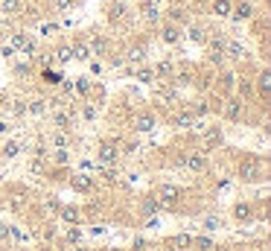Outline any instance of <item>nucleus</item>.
I'll return each instance as SVG.
<instances>
[{
  "label": "nucleus",
  "mask_w": 271,
  "mask_h": 251,
  "mask_svg": "<svg viewBox=\"0 0 271 251\" xmlns=\"http://www.w3.org/2000/svg\"><path fill=\"white\" fill-rule=\"evenodd\" d=\"M190 41H196V44H204V41H207V35H204L202 27H190Z\"/></svg>",
  "instance_id": "nucleus-29"
},
{
  "label": "nucleus",
  "mask_w": 271,
  "mask_h": 251,
  "mask_svg": "<svg viewBox=\"0 0 271 251\" xmlns=\"http://www.w3.org/2000/svg\"><path fill=\"white\" fill-rule=\"evenodd\" d=\"M172 245H181V248H186V245H192V236H190V234H178L175 239H172Z\"/></svg>",
  "instance_id": "nucleus-35"
},
{
  "label": "nucleus",
  "mask_w": 271,
  "mask_h": 251,
  "mask_svg": "<svg viewBox=\"0 0 271 251\" xmlns=\"http://www.w3.org/2000/svg\"><path fill=\"white\" fill-rule=\"evenodd\" d=\"M175 85H190V73H181V76L175 79Z\"/></svg>",
  "instance_id": "nucleus-45"
},
{
  "label": "nucleus",
  "mask_w": 271,
  "mask_h": 251,
  "mask_svg": "<svg viewBox=\"0 0 271 251\" xmlns=\"http://www.w3.org/2000/svg\"><path fill=\"white\" fill-rule=\"evenodd\" d=\"M268 88H271V76H268V70H262L260 73V94L268 97Z\"/></svg>",
  "instance_id": "nucleus-28"
},
{
  "label": "nucleus",
  "mask_w": 271,
  "mask_h": 251,
  "mask_svg": "<svg viewBox=\"0 0 271 251\" xmlns=\"http://www.w3.org/2000/svg\"><path fill=\"white\" fill-rule=\"evenodd\" d=\"M12 47H15V50H24L26 56H32L35 53V38H30V35H24V33H15L12 35Z\"/></svg>",
  "instance_id": "nucleus-5"
},
{
  "label": "nucleus",
  "mask_w": 271,
  "mask_h": 251,
  "mask_svg": "<svg viewBox=\"0 0 271 251\" xmlns=\"http://www.w3.org/2000/svg\"><path fill=\"white\" fill-rule=\"evenodd\" d=\"M15 73H30V65H26V62H24V65H18Z\"/></svg>",
  "instance_id": "nucleus-46"
},
{
  "label": "nucleus",
  "mask_w": 271,
  "mask_h": 251,
  "mask_svg": "<svg viewBox=\"0 0 271 251\" xmlns=\"http://www.w3.org/2000/svg\"><path fill=\"white\" fill-rule=\"evenodd\" d=\"M219 143H222L219 129H210V134H204V146H219Z\"/></svg>",
  "instance_id": "nucleus-27"
},
{
  "label": "nucleus",
  "mask_w": 271,
  "mask_h": 251,
  "mask_svg": "<svg viewBox=\"0 0 271 251\" xmlns=\"http://www.w3.org/2000/svg\"><path fill=\"white\" fill-rule=\"evenodd\" d=\"M9 111H12L15 117H20V114H26V102H24V100H12V102H9Z\"/></svg>",
  "instance_id": "nucleus-30"
},
{
  "label": "nucleus",
  "mask_w": 271,
  "mask_h": 251,
  "mask_svg": "<svg viewBox=\"0 0 271 251\" xmlns=\"http://www.w3.org/2000/svg\"><path fill=\"white\" fill-rule=\"evenodd\" d=\"M143 59H146V50H143V47H134V50L128 53L126 62H132V65H143Z\"/></svg>",
  "instance_id": "nucleus-26"
},
{
  "label": "nucleus",
  "mask_w": 271,
  "mask_h": 251,
  "mask_svg": "<svg viewBox=\"0 0 271 251\" xmlns=\"http://www.w3.org/2000/svg\"><path fill=\"white\" fill-rule=\"evenodd\" d=\"M175 123H178V126H190V123H192V111H181V114L175 117Z\"/></svg>",
  "instance_id": "nucleus-37"
},
{
  "label": "nucleus",
  "mask_w": 271,
  "mask_h": 251,
  "mask_svg": "<svg viewBox=\"0 0 271 251\" xmlns=\"http://www.w3.org/2000/svg\"><path fill=\"white\" fill-rule=\"evenodd\" d=\"M158 210H160V201L158 199H152V196L143 199V204H140V213H143V216H158Z\"/></svg>",
  "instance_id": "nucleus-11"
},
{
  "label": "nucleus",
  "mask_w": 271,
  "mask_h": 251,
  "mask_svg": "<svg viewBox=\"0 0 271 251\" xmlns=\"http://www.w3.org/2000/svg\"><path fill=\"white\" fill-rule=\"evenodd\" d=\"M26 111H32V114H44V111H47V102H44V100H35L32 105H26Z\"/></svg>",
  "instance_id": "nucleus-34"
},
{
  "label": "nucleus",
  "mask_w": 271,
  "mask_h": 251,
  "mask_svg": "<svg viewBox=\"0 0 271 251\" xmlns=\"http://www.w3.org/2000/svg\"><path fill=\"white\" fill-rule=\"evenodd\" d=\"M70 251H88V248H70Z\"/></svg>",
  "instance_id": "nucleus-47"
},
{
  "label": "nucleus",
  "mask_w": 271,
  "mask_h": 251,
  "mask_svg": "<svg viewBox=\"0 0 271 251\" xmlns=\"http://www.w3.org/2000/svg\"><path fill=\"white\" fill-rule=\"evenodd\" d=\"M230 15L236 18V21H248V18L254 15V6L251 3H239L236 9H230Z\"/></svg>",
  "instance_id": "nucleus-14"
},
{
  "label": "nucleus",
  "mask_w": 271,
  "mask_h": 251,
  "mask_svg": "<svg viewBox=\"0 0 271 251\" xmlns=\"http://www.w3.org/2000/svg\"><path fill=\"white\" fill-rule=\"evenodd\" d=\"M160 38H164L166 44H178V41H181V33H178V30H175L172 24H166V27L160 30Z\"/></svg>",
  "instance_id": "nucleus-18"
},
{
  "label": "nucleus",
  "mask_w": 271,
  "mask_h": 251,
  "mask_svg": "<svg viewBox=\"0 0 271 251\" xmlns=\"http://www.w3.org/2000/svg\"><path fill=\"white\" fill-rule=\"evenodd\" d=\"M256 175H260V161L256 158H245L239 164V178L242 181H256Z\"/></svg>",
  "instance_id": "nucleus-2"
},
{
  "label": "nucleus",
  "mask_w": 271,
  "mask_h": 251,
  "mask_svg": "<svg viewBox=\"0 0 271 251\" xmlns=\"http://www.w3.org/2000/svg\"><path fill=\"white\" fill-rule=\"evenodd\" d=\"M207 59H210V65L219 67L224 62V50H222V38H213L210 41V47H207Z\"/></svg>",
  "instance_id": "nucleus-6"
},
{
  "label": "nucleus",
  "mask_w": 271,
  "mask_h": 251,
  "mask_svg": "<svg viewBox=\"0 0 271 251\" xmlns=\"http://www.w3.org/2000/svg\"><path fill=\"white\" fill-rule=\"evenodd\" d=\"M140 12H143V18H146V21H152V24L160 18L158 6H154V3H149V0H143V3H140Z\"/></svg>",
  "instance_id": "nucleus-16"
},
{
  "label": "nucleus",
  "mask_w": 271,
  "mask_h": 251,
  "mask_svg": "<svg viewBox=\"0 0 271 251\" xmlns=\"http://www.w3.org/2000/svg\"><path fill=\"white\" fill-rule=\"evenodd\" d=\"M56 6H58L62 12H68L70 6H73V0H56Z\"/></svg>",
  "instance_id": "nucleus-44"
},
{
  "label": "nucleus",
  "mask_w": 271,
  "mask_h": 251,
  "mask_svg": "<svg viewBox=\"0 0 271 251\" xmlns=\"http://www.w3.org/2000/svg\"><path fill=\"white\" fill-rule=\"evenodd\" d=\"M52 59H56V65H70V62H73L70 44H58V47H56V53H52Z\"/></svg>",
  "instance_id": "nucleus-10"
},
{
  "label": "nucleus",
  "mask_w": 271,
  "mask_h": 251,
  "mask_svg": "<svg viewBox=\"0 0 271 251\" xmlns=\"http://www.w3.org/2000/svg\"><path fill=\"white\" fill-rule=\"evenodd\" d=\"M117 158H120V149H117V143H111V140H102V146H100V161L102 164H117Z\"/></svg>",
  "instance_id": "nucleus-3"
},
{
  "label": "nucleus",
  "mask_w": 271,
  "mask_h": 251,
  "mask_svg": "<svg viewBox=\"0 0 271 251\" xmlns=\"http://www.w3.org/2000/svg\"><path fill=\"white\" fill-rule=\"evenodd\" d=\"M134 129H137V132H152V129H154V117H152V114H140L137 123H134Z\"/></svg>",
  "instance_id": "nucleus-19"
},
{
  "label": "nucleus",
  "mask_w": 271,
  "mask_h": 251,
  "mask_svg": "<svg viewBox=\"0 0 271 251\" xmlns=\"http://www.w3.org/2000/svg\"><path fill=\"white\" fill-rule=\"evenodd\" d=\"M222 50H224V59H234L236 62L242 56V44L239 41H230V38H222Z\"/></svg>",
  "instance_id": "nucleus-8"
},
{
  "label": "nucleus",
  "mask_w": 271,
  "mask_h": 251,
  "mask_svg": "<svg viewBox=\"0 0 271 251\" xmlns=\"http://www.w3.org/2000/svg\"><path fill=\"white\" fill-rule=\"evenodd\" d=\"M20 9H24V3H20V0H0V12H3V15H18V12H20Z\"/></svg>",
  "instance_id": "nucleus-12"
},
{
  "label": "nucleus",
  "mask_w": 271,
  "mask_h": 251,
  "mask_svg": "<svg viewBox=\"0 0 271 251\" xmlns=\"http://www.w3.org/2000/svg\"><path fill=\"white\" fill-rule=\"evenodd\" d=\"M158 97L164 102H175V88L172 85H164V88H158Z\"/></svg>",
  "instance_id": "nucleus-25"
},
{
  "label": "nucleus",
  "mask_w": 271,
  "mask_h": 251,
  "mask_svg": "<svg viewBox=\"0 0 271 251\" xmlns=\"http://www.w3.org/2000/svg\"><path fill=\"white\" fill-rule=\"evenodd\" d=\"M70 53H73V62H90V47L85 44V38L70 44Z\"/></svg>",
  "instance_id": "nucleus-7"
},
{
  "label": "nucleus",
  "mask_w": 271,
  "mask_h": 251,
  "mask_svg": "<svg viewBox=\"0 0 271 251\" xmlns=\"http://www.w3.org/2000/svg\"><path fill=\"white\" fill-rule=\"evenodd\" d=\"M222 88H224V91L234 88V73H224V76H222Z\"/></svg>",
  "instance_id": "nucleus-41"
},
{
  "label": "nucleus",
  "mask_w": 271,
  "mask_h": 251,
  "mask_svg": "<svg viewBox=\"0 0 271 251\" xmlns=\"http://www.w3.org/2000/svg\"><path fill=\"white\" fill-rule=\"evenodd\" d=\"M102 181H105V184H114V181H117V169H105V172H102Z\"/></svg>",
  "instance_id": "nucleus-40"
},
{
  "label": "nucleus",
  "mask_w": 271,
  "mask_h": 251,
  "mask_svg": "<svg viewBox=\"0 0 271 251\" xmlns=\"http://www.w3.org/2000/svg\"><path fill=\"white\" fill-rule=\"evenodd\" d=\"M251 216H254V207H251L248 201H236V204H234V219H239V222H248Z\"/></svg>",
  "instance_id": "nucleus-9"
},
{
  "label": "nucleus",
  "mask_w": 271,
  "mask_h": 251,
  "mask_svg": "<svg viewBox=\"0 0 271 251\" xmlns=\"http://www.w3.org/2000/svg\"><path fill=\"white\" fill-rule=\"evenodd\" d=\"M58 213H62V219L70 222V225H76V222H79V210H76V207H58Z\"/></svg>",
  "instance_id": "nucleus-22"
},
{
  "label": "nucleus",
  "mask_w": 271,
  "mask_h": 251,
  "mask_svg": "<svg viewBox=\"0 0 271 251\" xmlns=\"http://www.w3.org/2000/svg\"><path fill=\"white\" fill-rule=\"evenodd\" d=\"M160 199H164V201H178V199H181V190L172 187V184H164V187H160Z\"/></svg>",
  "instance_id": "nucleus-21"
},
{
  "label": "nucleus",
  "mask_w": 271,
  "mask_h": 251,
  "mask_svg": "<svg viewBox=\"0 0 271 251\" xmlns=\"http://www.w3.org/2000/svg\"><path fill=\"white\" fill-rule=\"evenodd\" d=\"M181 167L192 169V172H204L207 169V155L204 152H190L186 158H181Z\"/></svg>",
  "instance_id": "nucleus-1"
},
{
  "label": "nucleus",
  "mask_w": 271,
  "mask_h": 251,
  "mask_svg": "<svg viewBox=\"0 0 271 251\" xmlns=\"http://www.w3.org/2000/svg\"><path fill=\"white\" fill-rule=\"evenodd\" d=\"M166 251H175V248H166Z\"/></svg>",
  "instance_id": "nucleus-48"
},
{
  "label": "nucleus",
  "mask_w": 271,
  "mask_h": 251,
  "mask_svg": "<svg viewBox=\"0 0 271 251\" xmlns=\"http://www.w3.org/2000/svg\"><path fill=\"white\" fill-rule=\"evenodd\" d=\"M90 187H94V178H90V175H76V178H73V190H79V193H88Z\"/></svg>",
  "instance_id": "nucleus-20"
},
{
  "label": "nucleus",
  "mask_w": 271,
  "mask_h": 251,
  "mask_svg": "<svg viewBox=\"0 0 271 251\" xmlns=\"http://www.w3.org/2000/svg\"><path fill=\"white\" fill-rule=\"evenodd\" d=\"M18 152H20V143H6V146H3V155H6V158H15Z\"/></svg>",
  "instance_id": "nucleus-36"
},
{
  "label": "nucleus",
  "mask_w": 271,
  "mask_h": 251,
  "mask_svg": "<svg viewBox=\"0 0 271 251\" xmlns=\"http://www.w3.org/2000/svg\"><path fill=\"white\" fill-rule=\"evenodd\" d=\"M52 161H56L58 167H68V164H70V152H68V146H64V149H56Z\"/></svg>",
  "instance_id": "nucleus-24"
},
{
  "label": "nucleus",
  "mask_w": 271,
  "mask_h": 251,
  "mask_svg": "<svg viewBox=\"0 0 271 251\" xmlns=\"http://www.w3.org/2000/svg\"><path fill=\"white\" fill-rule=\"evenodd\" d=\"M137 79H140V82H146V85H149V82L154 79V70H152V67H137Z\"/></svg>",
  "instance_id": "nucleus-31"
},
{
  "label": "nucleus",
  "mask_w": 271,
  "mask_h": 251,
  "mask_svg": "<svg viewBox=\"0 0 271 251\" xmlns=\"http://www.w3.org/2000/svg\"><path fill=\"white\" fill-rule=\"evenodd\" d=\"M224 117H228V120H239V117H242V102H239V100L228 102V105H224Z\"/></svg>",
  "instance_id": "nucleus-17"
},
{
  "label": "nucleus",
  "mask_w": 271,
  "mask_h": 251,
  "mask_svg": "<svg viewBox=\"0 0 271 251\" xmlns=\"http://www.w3.org/2000/svg\"><path fill=\"white\" fill-rule=\"evenodd\" d=\"M52 120H56V126H58V129H68L70 120H73V111H70V108H68V111H58Z\"/></svg>",
  "instance_id": "nucleus-23"
},
{
  "label": "nucleus",
  "mask_w": 271,
  "mask_h": 251,
  "mask_svg": "<svg viewBox=\"0 0 271 251\" xmlns=\"http://www.w3.org/2000/svg\"><path fill=\"white\" fill-rule=\"evenodd\" d=\"M154 76H166V79H170V76H175V65H172L170 59L158 62V65H154Z\"/></svg>",
  "instance_id": "nucleus-15"
},
{
  "label": "nucleus",
  "mask_w": 271,
  "mask_h": 251,
  "mask_svg": "<svg viewBox=\"0 0 271 251\" xmlns=\"http://www.w3.org/2000/svg\"><path fill=\"white\" fill-rule=\"evenodd\" d=\"M219 225H222L219 216H204V228H207V231H216Z\"/></svg>",
  "instance_id": "nucleus-38"
},
{
  "label": "nucleus",
  "mask_w": 271,
  "mask_h": 251,
  "mask_svg": "<svg viewBox=\"0 0 271 251\" xmlns=\"http://www.w3.org/2000/svg\"><path fill=\"white\" fill-rule=\"evenodd\" d=\"M76 94H82V97L90 94V79H85V76H82V79H76Z\"/></svg>",
  "instance_id": "nucleus-32"
},
{
  "label": "nucleus",
  "mask_w": 271,
  "mask_h": 251,
  "mask_svg": "<svg viewBox=\"0 0 271 251\" xmlns=\"http://www.w3.org/2000/svg\"><path fill=\"white\" fill-rule=\"evenodd\" d=\"M122 12H126V9H122V6H111V9H108V18H111V21H120V18H122Z\"/></svg>",
  "instance_id": "nucleus-39"
},
{
  "label": "nucleus",
  "mask_w": 271,
  "mask_h": 251,
  "mask_svg": "<svg viewBox=\"0 0 271 251\" xmlns=\"http://www.w3.org/2000/svg\"><path fill=\"white\" fill-rule=\"evenodd\" d=\"M52 143H56L58 149H64V146H68V134H56V137H52Z\"/></svg>",
  "instance_id": "nucleus-42"
},
{
  "label": "nucleus",
  "mask_w": 271,
  "mask_h": 251,
  "mask_svg": "<svg viewBox=\"0 0 271 251\" xmlns=\"http://www.w3.org/2000/svg\"><path fill=\"white\" fill-rule=\"evenodd\" d=\"M79 236H82V234H79L76 228H70V231H68V242H79Z\"/></svg>",
  "instance_id": "nucleus-43"
},
{
  "label": "nucleus",
  "mask_w": 271,
  "mask_h": 251,
  "mask_svg": "<svg viewBox=\"0 0 271 251\" xmlns=\"http://www.w3.org/2000/svg\"><path fill=\"white\" fill-rule=\"evenodd\" d=\"M85 44L90 47V56H105V53L111 50L108 38H102V35H90V38H85Z\"/></svg>",
  "instance_id": "nucleus-4"
},
{
  "label": "nucleus",
  "mask_w": 271,
  "mask_h": 251,
  "mask_svg": "<svg viewBox=\"0 0 271 251\" xmlns=\"http://www.w3.org/2000/svg\"><path fill=\"white\" fill-rule=\"evenodd\" d=\"M192 245H196L198 251H213V242H210L207 236H198V239H192Z\"/></svg>",
  "instance_id": "nucleus-33"
},
{
  "label": "nucleus",
  "mask_w": 271,
  "mask_h": 251,
  "mask_svg": "<svg viewBox=\"0 0 271 251\" xmlns=\"http://www.w3.org/2000/svg\"><path fill=\"white\" fill-rule=\"evenodd\" d=\"M230 9H234V0H213V15L228 18L230 15Z\"/></svg>",
  "instance_id": "nucleus-13"
}]
</instances>
